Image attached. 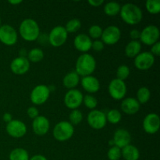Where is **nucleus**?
Wrapping results in <instances>:
<instances>
[{"label": "nucleus", "mask_w": 160, "mask_h": 160, "mask_svg": "<svg viewBox=\"0 0 160 160\" xmlns=\"http://www.w3.org/2000/svg\"><path fill=\"white\" fill-rule=\"evenodd\" d=\"M92 39L85 34H78L73 40V45L75 48L83 53H88V52L92 48Z\"/></svg>", "instance_id": "6ab92c4d"}, {"label": "nucleus", "mask_w": 160, "mask_h": 160, "mask_svg": "<svg viewBox=\"0 0 160 160\" xmlns=\"http://www.w3.org/2000/svg\"><path fill=\"white\" fill-rule=\"evenodd\" d=\"M19 33L23 40L34 42L40 36V28L34 19L26 18L20 23Z\"/></svg>", "instance_id": "f03ea898"}, {"label": "nucleus", "mask_w": 160, "mask_h": 160, "mask_svg": "<svg viewBox=\"0 0 160 160\" xmlns=\"http://www.w3.org/2000/svg\"><path fill=\"white\" fill-rule=\"evenodd\" d=\"M145 8L150 14H158L160 11L159 0H147L145 2Z\"/></svg>", "instance_id": "c756f323"}, {"label": "nucleus", "mask_w": 160, "mask_h": 160, "mask_svg": "<svg viewBox=\"0 0 160 160\" xmlns=\"http://www.w3.org/2000/svg\"><path fill=\"white\" fill-rule=\"evenodd\" d=\"M28 59L31 62H39L44 58V52L41 48H31L28 53Z\"/></svg>", "instance_id": "bb28decb"}, {"label": "nucleus", "mask_w": 160, "mask_h": 160, "mask_svg": "<svg viewBox=\"0 0 160 160\" xmlns=\"http://www.w3.org/2000/svg\"><path fill=\"white\" fill-rule=\"evenodd\" d=\"M69 120H70V123H71L73 126L75 125H78L79 123H81L83 120V113L79 109H73L71 111V112L69 115Z\"/></svg>", "instance_id": "2f4dec72"}, {"label": "nucleus", "mask_w": 160, "mask_h": 160, "mask_svg": "<svg viewBox=\"0 0 160 160\" xmlns=\"http://www.w3.org/2000/svg\"><path fill=\"white\" fill-rule=\"evenodd\" d=\"M106 120L107 122H109L112 124H117V123H120V120L122 119V114L118 109H110L107 113L106 114Z\"/></svg>", "instance_id": "c85d7f7f"}, {"label": "nucleus", "mask_w": 160, "mask_h": 160, "mask_svg": "<svg viewBox=\"0 0 160 160\" xmlns=\"http://www.w3.org/2000/svg\"><path fill=\"white\" fill-rule=\"evenodd\" d=\"M96 69V60L89 53H83L78 58L75 64V71L79 76L92 75Z\"/></svg>", "instance_id": "7ed1b4c3"}, {"label": "nucleus", "mask_w": 160, "mask_h": 160, "mask_svg": "<svg viewBox=\"0 0 160 160\" xmlns=\"http://www.w3.org/2000/svg\"><path fill=\"white\" fill-rule=\"evenodd\" d=\"M120 15L122 20L129 25L138 24L143 18L142 9L134 3H126L122 6Z\"/></svg>", "instance_id": "f257e3e1"}, {"label": "nucleus", "mask_w": 160, "mask_h": 160, "mask_svg": "<svg viewBox=\"0 0 160 160\" xmlns=\"http://www.w3.org/2000/svg\"><path fill=\"white\" fill-rule=\"evenodd\" d=\"M140 103L138 102L135 98H133V97L124 98L120 105L121 110L128 115H134V114L137 113L140 110Z\"/></svg>", "instance_id": "aec40b11"}, {"label": "nucleus", "mask_w": 160, "mask_h": 160, "mask_svg": "<svg viewBox=\"0 0 160 160\" xmlns=\"http://www.w3.org/2000/svg\"><path fill=\"white\" fill-rule=\"evenodd\" d=\"M121 6L117 2H109L104 6V12L107 16L113 17L120 14Z\"/></svg>", "instance_id": "393cba45"}, {"label": "nucleus", "mask_w": 160, "mask_h": 160, "mask_svg": "<svg viewBox=\"0 0 160 160\" xmlns=\"http://www.w3.org/2000/svg\"><path fill=\"white\" fill-rule=\"evenodd\" d=\"M142 50V43L139 41H132L128 42L125 47V55L128 58H135Z\"/></svg>", "instance_id": "b1692460"}, {"label": "nucleus", "mask_w": 160, "mask_h": 160, "mask_svg": "<svg viewBox=\"0 0 160 160\" xmlns=\"http://www.w3.org/2000/svg\"><path fill=\"white\" fill-rule=\"evenodd\" d=\"M112 141L114 142V146H117L122 149L131 144V135L128 130L120 128L114 132Z\"/></svg>", "instance_id": "f3484780"}, {"label": "nucleus", "mask_w": 160, "mask_h": 160, "mask_svg": "<svg viewBox=\"0 0 160 160\" xmlns=\"http://www.w3.org/2000/svg\"><path fill=\"white\" fill-rule=\"evenodd\" d=\"M143 129L147 134H154L159 131L160 128V119L158 114L151 112L145 116L143 120Z\"/></svg>", "instance_id": "2eb2a0df"}, {"label": "nucleus", "mask_w": 160, "mask_h": 160, "mask_svg": "<svg viewBox=\"0 0 160 160\" xmlns=\"http://www.w3.org/2000/svg\"><path fill=\"white\" fill-rule=\"evenodd\" d=\"M83 103L84 104V106L88 108V109H91V110H93L95 109V108L98 106V100L95 98V96H93L92 95L90 94H88L85 96H84L83 98Z\"/></svg>", "instance_id": "72a5a7b5"}, {"label": "nucleus", "mask_w": 160, "mask_h": 160, "mask_svg": "<svg viewBox=\"0 0 160 160\" xmlns=\"http://www.w3.org/2000/svg\"><path fill=\"white\" fill-rule=\"evenodd\" d=\"M127 84L123 81L117 78L112 80L108 86V92L109 95L115 100H121L127 94Z\"/></svg>", "instance_id": "1a4fd4ad"}, {"label": "nucleus", "mask_w": 160, "mask_h": 160, "mask_svg": "<svg viewBox=\"0 0 160 160\" xmlns=\"http://www.w3.org/2000/svg\"><path fill=\"white\" fill-rule=\"evenodd\" d=\"M27 113H28V116L31 119H35L36 117L39 116V111L35 106H31L27 110Z\"/></svg>", "instance_id": "4c0bfd02"}, {"label": "nucleus", "mask_w": 160, "mask_h": 160, "mask_svg": "<svg viewBox=\"0 0 160 160\" xmlns=\"http://www.w3.org/2000/svg\"><path fill=\"white\" fill-rule=\"evenodd\" d=\"M29 160H48L45 156H42V155H34L32 157H31Z\"/></svg>", "instance_id": "37998d69"}, {"label": "nucleus", "mask_w": 160, "mask_h": 160, "mask_svg": "<svg viewBox=\"0 0 160 160\" xmlns=\"http://www.w3.org/2000/svg\"><path fill=\"white\" fill-rule=\"evenodd\" d=\"M130 68L127 65H120L117 70V78L124 81L130 75Z\"/></svg>", "instance_id": "f704fd0d"}, {"label": "nucleus", "mask_w": 160, "mask_h": 160, "mask_svg": "<svg viewBox=\"0 0 160 160\" xmlns=\"http://www.w3.org/2000/svg\"><path fill=\"white\" fill-rule=\"evenodd\" d=\"M150 52L153 55V56H159L160 54V42H157L156 43H155L154 45H152L151 52Z\"/></svg>", "instance_id": "58836bf2"}, {"label": "nucleus", "mask_w": 160, "mask_h": 160, "mask_svg": "<svg viewBox=\"0 0 160 160\" xmlns=\"http://www.w3.org/2000/svg\"><path fill=\"white\" fill-rule=\"evenodd\" d=\"M83 95L82 92L78 89H70L66 93L64 96L63 102L65 106L68 109L73 110V109H78L83 103Z\"/></svg>", "instance_id": "6e6552de"}, {"label": "nucleus", "mask_w": 160, "mask_h": 160, "mask_svg": "<svg viewBox=\"0 0 160 160\" xmlns=\"http://www.w3.org/2000/svg\"><path fill=\"white\" fill-rule=\"evenodd\" d=\"M2 119L6 123H9L11 120H12V116L11 115L9 112H6V113L3 114Z\"/></svg>", "instance_id": "79ce46f5"}, {"label": "nucleus", "mask_w": 160, "mask_h": 160, "mask_svg": "<svg viewBox=\"0 0 160 160\" xmlns=\"http://www.w3.org/2000/svg\"><path fill=\"white\" fill-rule=\"evenodd\" d=\"M87 121L89 126L95 130L102 129L107 123L106 113L98 109H93L88 114Z\"/></svg>", "instance_id": "9d476101"}, {"label": "nucleus", "mask_w": 160, "mask_h": 160, "mask_svg": "<svg viewBox=\"0 0 160 160\" xmlns=\"http://www.w3.org/2000/svg\"><path fill=\"white\" fill-rule=\"evenodd\" d=\"M160 36L159 29L156 26L152 24L148 25L145 27L140 34L141 43H143L146 45H152L157 42H159Z\"/></svg>", "instance_id": "0eeeda50"}, {"label": "nucleus", "mask_w": 160, "mask_h": 160, "mask_svg": "<svg viewBox=\"0 0 160 160\" xmlns=\"http://www.w3.org/2000/svg\"><path fill=\"white\" fill-rule=\"evenodd\" d=\"M88 4L91 5L92 6L98 7V6H100L101 5H102L104 1H103V0H88Z\"/></svg>", "instance_id": "a19ab883"}, {"label": "nucleus", "mask_w": 160, "mask_h": 160, "mask_svg": "<svg viewBox=\"0 0 160 160\" xmlns=\"http://www.w3.org/2000/svg\"><path fill=\"white\" fill-rule=\"evenodd\" d=\"M51 92L48 86L45 84H38L35 86L30 94V99L35 106H39L46 102L49 98Z\"/></svg>", "instance_id": "423d86ee"}, {"label": "nucleus", "mask_w": 160, "mask_h": 160, "mask_svg": "<svg viewBox=\"0 0 160 160\" xmlns=\"http://www.w3.org/2000/svg\"><path fill=\"white\" fill-rule=\"evenodd\" d=\"M74 128L69 121H60L56 124L52 134L56 140L59 142H66L73 137Z\"/></svg>", "instance_id": "20e7f679"}, {"label": "nucleus", "mask_w": 160, "mask_h": 160, "mask_svg": "<svg viewBox=\"0 0 160 160\" xmlns=\"http://www.w3.org/2000/svg\"><path fill=\"white\" fill-rule=\"evenodd\" d=\"M6 130L7 134L14 138H20L27 133V126L23 121L12 120L6 124Z\"/></svg>", "instance_id": "ddd939ff"}, {"label": "nucleus", "mask_w": 160, "mask_h": 160, "mask_svg": "<svg viewBox=\"0 0 160 160\" xmlns=\"http://www.w3.org/2000/svg\"><path fill=\"white\" fill-rule=\"evenodd\" d=\"M22 2L21 0H13V1H9V3L11 5H18V4H20V3Z\"/></svg>", "instance_id": "c03bdc74"}, {"label": "nucleus", "mask_w": 160, "mask_h": 160, "mask_svg": "<svg viewBox=\"0 0 160 160\" xmlns=\"http://www.w3.org/2000/svg\"><path fill=\"white\" fill-rule=\"evenodd\" d=\"M151 97V92L150 90L146 87H141L137 92V98L140 104H145L148 102Z\"/></svg>", "instance_id": "cd10ccee"}, {"label": "nucleus", "mask_w": 160, "mask_h": 160, "mask_svg": "<svg viewBox=\"0 0 160 160\" xmlns=\"http://www.w3.org/2000/svg\"><path fill=\"white\" fill-rule=\"evenodd\" d=\"M141 31L138 29L131 30L130 32V37L132 39V41H138V39L140 38Z\"/></svg>", "instance_id": "ea45409f"}, {"label": "nucleus", "mask_w": 160, "mask_h": 160, "mask_svg": "<svg viewBox=\"0 0 160 160\" xmlns=\"http://www.w3.org/2000/svg\"><path fill=\"white\" fill-rule=\"evenodd\" d=\"M80 81L84 90L88 93H95L100 89L99 81L92 75L83 77Z\"/></svg>", "instance_id": "412c9836"}, {"label": "nucleus", "mask_w": 160, "mask_h": 160, "mask_svg": "<svg viewBox=\"0 0 160 160\" xmlns=\"http://www.w3.org/2000/svg\"><path fill=\"white\" fill-rule=\"evenodd\" d=\"M81 27V22L77 18L71 19L65 25V29L67 33H75L79 31Z\"/></svg>", "instance_id": "7c9ffc66"}, {"label": "nucleus", "mask_w": 160, "mask_h": 160, "mask_svg": "<svg viewBox=\"0 0 160 160\" xmlns=\"http://www.w3.org/2000/svg\"><path fill=\"white\" fill-rule=\"evenodd\" d=\"M18 34L13 27L9 24L1 25L0 27V42L8 46H12L17 43Z\"/></svg>", "instance_id": "9b49d317"}, {"label": "nucleus", "mask_w": 160, "mask_h": 160, "mask_svg": "<svg viewBox=\"0 0 160 160\" xmlns=\"http://www.w3.org/2000/svg\"><path fill=\"white\" fill-rule=\"evenodd\" d=\"M31 62L27 57L18 56L10 62V70L14 74L23 75L30 70Z\"/></svg>", "instance_id": "dca6fc26"}, {"label": "nucleus", "mask_w": 160, "mask_h": 160, "mask_svg": "<svg viewBox=\"0 0 160 160\" xmlns=\"http://www.w3.org/2000/svg\"><path fill=\"white\" fill-rule=\"evenodd\" d=\"M121 38V31L115 25H110L105 28L101 36V41L104 45H113L119 42Z\"/></svg>", "instance_id": "f8f14e48"}, {"label": "nucleus", "mask_w": 160, "mask_h": 160, "mask_svg": "<svg viewBox=\"0 0 160 160\" xmlns=\"http://www.w3.org/2000/svg\"><path fill=\"white\" fill-rule=\"evenodd\" d=\"M92 48L95 52H101L104 48V43L101 40H95L92 42Z\"/></svg>", "instance_id": "e433bc0d"}, {"label": "nucleus", "mask_w": 160, "mask_h": 160, "mask_svg": "<svg viewBox=\"0 0 160 160\" xmlns=\"http://www.w3.org/2000/svg\"><path fill=\"white\" fill-rule=\"evenodd\" d=\"M9 160H29V154L24 148H17L12 150L9 156Z\"/></svg>", "instance_id": "a878e982"}, {"label": "nucleus", "mask_w": 160, "mask_h": 160, "mask_svg": "<svg viewBox=\"0 0 160 160\" xmlns=\"http://www.w3.org/2000/svg\"><path fill=\"white\" fill-rule=\"evenodd\" d=\"M50 123L48 119L45 116H38L33 120L32 129L34 134L43 136L49 131Z\"/></svg>", "instance_id": "a211bd4d"}, {"label": "nucleus", "mask_w": 160, "mask_h": 160, "mask_svg": "<svg viewBox=\"0 0 160 160\" xmlns=\"http://www.w3.org/2000/svg\"><path fill=\"white\" fill-rule=\"evenodd\" d=\"M134 66L139 70H148L155 62V56L150 52H142L134 58Z\"/></svg>", "instance_id": "4468645a"}, {"label": "nucleus", "mask_w": 160, "mask_h": 160, "mask_svg": "<svg viewBox=\"0 0 160 160\" xmlns=\"http://www.w3.org/2000/svg\"><path fill=\"white\" fill-rule=\"evenodd\" d=\"M107 157L109 160H120L122 157L121 149L117 146L110 147L108 150Z\"/></svg>", "instance_id": "c9c22d12"}, {"label": "nucleus", "mask_w": 160, "mask_h": 160, "mask_svg": "<svg viewBox=\"0 0 160 160\" xmlns=\"http://www.w3.org/2000/svg\"><path fill=\"white\" fill-rule=\"evenodd\" d=\"M121 154L125 160H138L140 157L138 148L131 144L122 148Z\"/></svg>", "instance_id": "5701e85b"}, {"label": "nucleus", "mask_w": 160, "mask_h": 160, "mask_svg": "<svg viewBox=\"0 0 160 160\" xmlns=\"http://www.w3.org/2000/svg\"><path fill=\"white\" fill-rule=\"evenodd\" d=\"M103 29L101 26L97 24H94L91 26L88 29V36L91 39H95L98 40V38H101V36L102 34Z\"/></svg>", "instance_id": "473e14b6"}, {"label": "nucleus", "mask_w": 160, "mask_h": 160, "mask_svg": "<svg viewBox=\"0 0 160 160\" xmlns=\"http://www.w3.org/2000/svg\"><path fill=\"white\" fill-rule=\"evenodd\" d=\"M0 27H1V17H0Z\"/></svg>", "instance_id": "a18cd8bd"}, {"label": "nucleus", "mask_w": 160, "mask_h": 160, "mask_svg": "<svg viewBox=\"0 0 160 160\" xmlns=\"http://www.w3.org/2000/svg\"><path fill=\"white\" fill-rule=\"evenodd\" d=\"M68 38V33L63 26H56L50 31L48 41L53 47H60L66 43Z\"/></svg>", "instance_id": "39448f33"}, {"label": "nucleus", "mask_w": 160, "mask_h": 160, "mask_svg": "<svg viewBox=\"0 0 160 160\" xmlns=\"http://www.w3.org/2000/svg\"><path fill=\"white\" fill-rule=\"evenodd\" d=\"M80 76L76 73V71H70L64 76L62 79V84L64 87L67 89H74L80 83Z\"/></svg>", "instance_id": "4be33fe9"}]
</instances>
